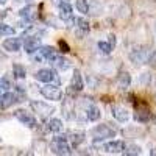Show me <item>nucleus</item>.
<instances>
[{
	"mask_svg": "<svg viewBox=\"0 0 156 156\" xmlns=\"http://www.w3.org/2000/svg\"><path fill=\"white\" fill-rule=\"evenodd\" d=\"M50 64L51 66H55V67H58V69H61V70H66V69H69V61L67 59H64V58H61V56H56L55 55V58L50 61Z\"/></svg>",
	"mask_w": 156,
	"mask_h": 156,
	"instance_id": "20",
	"label": "nucleus"
},
{
	"mask_svg": "<svg viewBox=\"0 0 156 156\" xmlns=\"http://www.w3.org/2000/svg\"><path fill=\"white\" fill-rule=\"evenodd\" d=\"M75 27H76L75 34H76V37H80V39H83L84 36H87V33L90 31V25H89V22H87L86 19H83V17L75 19Z\"/></svg>",
	"mask_w": 156,
	"mask_h": 156,
	"instance_id": "10",
	"label": "nucleus"
},
{
	"mask_svg": "<svg viewBox=\"0 0 156 156\" xmlns=\"http://www.w3.org/2000/svg\"><path fill=\"white\" fill-rule=\"evenodd\" d=\"M84 87V81H83V75L80 70H75L72 75V80L69 84V92H80Z\"/></svg>",
	"mask_w": 156,
	"mask_h": 156,
	"instance_id": "9",
	"label": "nucleus"
},
{
	"mask_svg": "<svg viewBox=\"0 0 156 156\" xmlns=\"http://www.w3.org/2000/svg\"><path fill=\"white\" fill-rule=\"evenodd\" d=\"M41 94L47 98V100H53V101H56V100H61V97H62V90L58 87V86H44V87H41Z\"/></svg>",
	"mask_w": 156,
	"mask_h": 156,
	"instance_id": "7",
	"label": "nucleus"
},
{
	"mask_svg": "<svg viewBox=\"0 0 156 156\" xmlns=\"http://www.w3.org/2000/svg\"><path fill=\"white\" fill-rule=\"evenodd\" d=\"M117 81H119V84L125 89V87H128L129 84H131V75H129L128 72H120L119 76H117Z\"/></svg>",
	"mask_w": 156,
	"mask_h": 156,
	"instance_id": "22",
	"label": "nucleus"
},
{
	"mask_svg": "<svg viewBox=\"0 0 156 156\" xmlns=\"http://www.w3.org/2000/svg\"><path fill=\"white\" fill-rule=\"evenodd\" d=\"M108 41H109V42H111L112 45H115V42H117V41H115V36H114V34H109V39H108Z\"/></svg>",
	"mask_w": 156,
	"mask_h": 156,
	"instance_id": "33",
	"label": "nucleus"
},
{
	"mask_svg": "<svg viewBox=\"0 0 156 156\" xmlns=\"http://www.w3.org/2000/svg\"><path fill=\"white\" fill-rule=\"evenodd\" d=\"M117 133V128H112L109 123H103V125H97L95 128H92L90 131V136L95 142L98 140H105V139H109V137H114Z\"/></svg>",
	"mask_w": 156,
	"mask_h": 156,
	"instance_id": "3",
	"label": "nucleus"
},
{
	"mask_svg": "<svg viewBox=\"0 0 156 156\" xmlns=\"http://www.w3.org/2000/svg\"><path fill=\"white\" fill-rule=\"evenodd\" d=\"M134 117H136V120L137 122H147V120H150V111L147 109V108H144V109H137L136 111V114H134Z\"/></svg>",
	"mask_w": 156,
	"mask_h": 156,
	"instance_id": "23",
	"label": "nucleus"
},
{
	"mask_svg": "<svg viewBox=\"0 0 156 156\" xmlns=\"http://www.w3.org/2000/svg\"><path fill=\"white\" fill-rule=\"evenodd\" d=\"M59 47L62 48L61 51H69V47H67V44H64L62 41H59Z\"/></svg>",
	"mask_w": 156,
	"mask_h": 156,
	"instance_id": "32",
	"label": "nucleus"
},
{
	"mask_svg": "<svg viewBox=\"0 0 156 156\" xmlns=\"http://www.w3.org/2000/svg\"><path fill=\"white\" fill-rule=\"evenodd\" d=\"M19 97L16 95V94H12V92H5V94H2L0 95V108L2 109H8L9 106H12L16 101H20V100H17Z\"/></svg>",
	"mask_w": 156,
	"mask_h": 156,
	"instance_id": "11",
	"label": "nucleus"
},
{
	"mask_svg": "<svg viewBox=\"0 0 156 156\" xmlns=\"http://www.w3.org/2000/svg\"><path fill=\"white\" fill-rule=\"evenodd\" d=\"M20 17L27 22H33L37 19V6L36 5H28L20 9Z\"/></svg>",
	"mask_w": 156,
	"mask_h": 156,
	"instance_id": "13",
	"label": "nucleus"
},
{
	"mask_svg": "<svg viewBox=\"0 0 156 156\" xmlns=\"http://www.w3.org/2000/svg\"><path fill=\"white\" fill-rule=\"evenodd\" d=\"M69 139L66 136H55L51 139V153L55 154H70V145H69Z\"/></svg>",
	"mask_w": 156,
	"mask_h": 156,
	"instance_id": "4",
	"label": "nucleus"
},
{
	"mask_svg": "<svg viewBox=\"0 0 156 156\" xmlns=\"http://www.w3.org/2000/svg\"><path fill=\"white\" fill-rule=\"evenodd\" d=\"M39 47H41V41H39L37 36H28L23 42V48L27 53H34V51H37Z\"/></svg>",
	"mask_w": 156,
	"mask_h": 156,
	"instance_id": "14",
	"label": "nucleus"
},
{
	"mask_svg": "<svg viewBox=\"0 0 156 156\" xmlns=\"http://www.w3.org/2000/svg\"><path fill=\"white\" fill-rule=\"evenodd\" d=\"M47 129L50 133H59L62 129V122L59 119H50L47 122Z\"/></svg>",
	"mask_w": 156,
	"mask_h": 156,
	"instance_id": "21",
	"label": "nucleus"
},
{
	"mask_svg": "<svg viewBox=\"0 0 156 156\" xmlns=\"http://www.w3.org/2000/svg\"><path fill=\"white\" fill-rule=\"evenodd\" d=\"M12 34H14V28L6 23H0V36H12Z\"/></svg>",
	"mask_w": 156,
	"mask_h": 156,
	"instance_id": "29",
	"label": "nucleus"
},
{
	"mask_svg": "<svg viewBox=\"0 0 156 156\" xmlns=\"http://www.w3.org/2000/svg\"><path fill=\"white\" fill-rule=\"evenodd\" d=\"M84 133L83 131H73V133H70L69 134V140H70V144H72V147L73 148H76L78 145H81L83 144V142H84Z\"/></svg>",
	"mask_w": 156,
	"mask_h": 156,
	"instance_id": "19",
	"label": "nucleus"
},
{
	"mask_svg": "<svg viewBox=\"0 0 156 156\" xmlns=\"http://www.w3.org/2000/svg\"><path fill=\"white\" fill-rule=\"evenodd\" d=\"M101 148L105 151H108V153H122L125 150V144L122 140H111V142L103 144Z\"/></svg>",
	"mask_w": 156,
	"mask_h": 156,
	"instance_id": "16",
	"label": "nucleus"
},
{
	"mask_svg": "<svg viewBox=\"0 0 156 156\" xmlns=\"http://www.w3.org/2000/svg\"><path fill=\"white\" fill-rule=\"evenodd\" d=\"M123 153L128 154V156H134V154H140V153H142V148H140L139 145H136V144H128V145L125 147Z\"/></svg>",
	"mask_w": 156,
	"mask_h": 156,
	"instance_id": "24",
	"label": "nucleus"
},
{
	"mask_svg": "<svg viewBox=\"0 0 156 156\" xmlns=\"http://www.w3.org/2000/svg\"><path fill=\"white\" fill-rule=\"evenodd\" d=\"M153 122L156 123V115H153Z\"/></svg>",
	"mask_w": 156,
	"mask_h": 156,
	"instance_id": "35",
	"label": "nucleus"
},
{
	"mask_svg": "<svg viewBox=\"0 0 156 156\" xmlns=\"http://www.w3.org/2000/svg\"><path fill=\"white\" fill-rule=\"evenodd\" d=\"M148 64H151L153 67H156V51H153V56H151V59H150Z\"/></svg>",
	"mask_w": 156,
	"mask_h": 156,
	"instance_id": "31",
	"label": "nucleus"
},
{
	"mask_svg": "<svg viewBox=\"0 0 156 156\" xmlns=\"http://www.w3.org/2000/svg\"><path fill=\"white\" fill-rule=\"evenodd\" d=\"M58 8H59V17H61L62 22H66V23L75 22L73 12H72V6H70L69 2H61V3H58Z\"/></svg>",
	"mask_w": 156,
	"mask_h": 156,
	"instance_id": "6",
	"label": "nucleus"
},
{
	"mask_svg": "<svg viewBox=\"0 0 156 156\" xmlns=\"http://www.w3.org/2000/svg\"><path fill=\"white\" fill-rule=\"evenodd\" d=\"M55 50H53V47H48V45H45V47H39L37 48V55H36V59L37 61H42V59H47V61H51L55 58Z\"/></svg>",
	"mask_w": 156,
	"mask_h": 156,
	"instance_id": "15",
	"label": "nucleus"
},
{
	"mask_svg": "<svg viewBox=\"0 0 156 156\" xmlns=\"http://www.w3.org/2000/svg\"><path fill=\"white\" fill-rule=\"evenodd\" d=\"M34 78L37 81H42V83H50V81H53L55 80V72L53 70H50V69H41V70H37L34 73Z\"/></svg>",
	"mask_w": 156,
	"mask_h": 156,
	"instance_id": "17",
	"label": "nucleus"
},
{
	"mask_svg": "<svg viewBox=\"0 0 156 156\" xmlns=\"http://www.w3.org/2000/svg\"><path fill=\"white\" fill-rule=\"evenodd\" d=\"M98 12H101V5H100L98 0H92V2H90V5H89V12H87V14L97 16Z\"/></svg>",
	"mask_w": 156,
	"mask_h": 156,
	"instance_id": "26",
	"label": "nucleus"
},
{
	"mask_svg": "<svg viewBox=\"0 0 156 156\" xmlns=\"http://www.w3.org/2000/svg\"><path fill=\"white\" fill-rule=\"evenodd\" d=\"M12 72H14L16 78H25V75H27V70H25V67L22 64H14L12 66Z\"/></svg>",
	"mask_w": 156,
	"mask_h": 156,
	"instance_id": "27",
	"label": "nucleus"
},
{
	"mask_svg": "<svg viewBox=\"0 0 156 156\" xmlns=\"http://www.w3.org/2000/svg\"><path fill=\"white\" fill-rule=\"evenodd\" d=\"M9 87H11V84H9V81L6 80V78H0V95L8 92Z\"/></svg>",
	"mask_w": 156,
	"mask_h": 156,
	"instance_id": "30",
	"label": "nucleus"
},
{
	"mask_svg": "<svg viewBox=\"0 0 156 156\" xmlns=\"http://www.w3.org/2000/svg\"><path fill=\"white\" fill-rule=\"evenodd\" d=\"M14 115H16V119H17L20 123H23L25 126L36 128V119H34L30 112L25 111V109H17V111L14 112Z\"/></svg>",
	"mask_w": 156,
	"mask_h": 156,
	"instance_id": "8",
	"label": "nucleus"
},
{
	"mask_svg": "<svg viewBox=\"0 0 156 156\" xmlns=\"http://www.w3.org/2000/svg\"><path fill=\"white\" fill-rule=\"evenodd\" d=\"M153 51L150 47L147 45H137L134 47L131 51H129V59H131V62H134L136 66H142V64H148L151 56H153Z\"/></svg>",
	"mask_w": 156,
	"mask_h": 156,
	"instance_id": "1",
	"label": "nucleus"
},
{
	"mask_svg": "<svg viewBox=\"0 0 156 156\" xmlns=\"http://www.w3.org/2000/svg\"><path fill=\"white\" fill-rule=\"evenodd\" d=\"M78 115H83V120H89V122H95L100 119V109L94 105L92 101H80L78 106Z\"/></svg>",
	"mask_w": 156,
	"mask_h": 156,
	"instance_id": "2",
	"label": "nucleus"
},
{
	"mask_svg": "<svg viewBox=\"0 0 156 156\" xmlns=\"http://www.w3.org/2000/svg\"><path fill=\"white\" fill-rule=\"evenodd\" d=\"M98 48H100L101 53H111L112 48H114V45H112L109 41H100V42H98Z\"/></svg>",
	"mask_w": 156,
	"mask_h": 156,
	"instance_id": "28",
	"label": "nucleus"
},
{
	"mask_svg": "<svg viewBox=\"0 0 156 156\" xmlns=\"http://www.w3.org/2000/svg\"><path fill=\"white\" fill-rule=\"evenodd\" d=\"M111 111H112V115H114L115 120H119V122H128L129 112H128L126 108H123L120 105H112L111 106Z\"/></svg>",
	"mask_w": 156,
	"mask_h": 156,
	"instance_id": "12",
	"label": "nucleus"
},
{
	"mask_svg": "<svg viewBox=\"0 0 156 156\" xmlns=\"http://www.w3.org/2000/svg\"><path fill=\"white\" fill-rule=\"evenodd\" d=\"M75 8L78 9V12L87 14V12H89V3H87V0H75Z\"/></svg>",
	"mask_w": 156,
	"mask_h": 156,
	"instance_id": "25",
	"label": "nucleus"
},
{
	"mask_svg": "<svg viewBox=\"0 0 156 156\" xmlns=\"http://www.w3.org/2000/svg\"><path fill=\"white\" fill-rule=\"evenodd\" d=\"M6 2V0H0V3H5Z\"/></svg>",
	"mask_w": 156,
	"mask_h": 156,
	"instance_id": "36",
	"label": "nucleus"
},
{
	"mask_svg": "<svg viewBox=\"0 0 156 156\" xmlns=\"http://www.w3.org/2000/svg\"><path fill=\"white\" fill-rule=\"evenodd\" d=\"M150 154L153 156V154H156V148H153V150H150Z\"/></svg>",
	"mask_w": 156,
	"mask_h": 156,
	"instance_id": "34",
	"label": "nucleus"
},
{
	"mask_svg": "<svg viewBox=\"0 0 156 156\" xmlns=\"http://www.w3.org/2000/svg\"><path fill=\"white\" fill-rule=\"evenodd\" d=\"M3 48L6 51H19L20 50V39L17 37H8L3 41Z\"/></svg>",
	"mask_w": 156,
	"mask_h": 156,
	"instance_id": "18",
	"label": "nucleus"
},
{
	"mask_svg": "<svg viewBox=\"0 0 156 156\" xmlns=\"http://www.w3.org/2000/svg\"><path fill=\"white\" fill-rule=\"evenodd\" d=\"M30 105H31V109H33L39 117H41V119H47L50 114L55 112V108L50 106V105H47V103H44V101H36V100H33Z\"/></svg>",
	"mask_w": 156,
	"mask_h": 156,
	"instance_id": "5",
	"label": "nucleus"
}]
</instances>
